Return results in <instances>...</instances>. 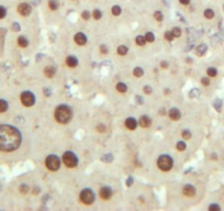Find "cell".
I'll return each mask as SVG.
<instances>
[{
    "instance_id": "21",
    "label": "cell",
    "mask_w": 224,
    "mask_h": 211,
    "mask_svg": "<svg viewBox=\"0 0 224 211\" xmlns=\"http://www.w3.org/2000/svg\"><path fill=\"white\" fill-rule=\"evenodd\" d=\"M207 73H208L209 77H215L216 75H217V70H216V68H214V67H209V68L207 69Z\"/></svg>"
},
{
    "instance_id": "29",
    "label": "cell",
    "mask_w": 224,
    "mask_h": 211,
    "mask_svg": "<svg viewBox=\"0 0 224 211\" xmlns=\"http://www.w3.org/2000/svg\"><path fill=\"white\" fill-rule=\"evenodd\" d=\"M199 95H200V90L197 88H193L189 94V96L191 98H197V97H199Z\"/></svg>"
},
{
    "instance_id": "48",
    "label": "cell",
    "mask_w": 224,
    "mask_h": 211,
    "mask_svg": "<svg viewBox=\"0 0 224 211\" xmlns=\"http://www.w3.org/2000/svg\"><path fill=\"white\" fill-rule=\"evenodd\" d=\"M132 183H133V181H132V178H129L128 181H126V185H128V186H131Z\"/></svg>"
},
{
    "instance_id": "31",
    "label": "cell",
    "mask_w": 224,
    "mask_h": 211,
    "mask_svg": "<svg viewBox=\"0 0 224 211\" xmlns=\"http://www.w3.org/2000/svg\"><path fill=\"white\" fill-rule=\"evenodd\" d=\"M143 69L141 68V67H136L134 70H133V74H134V76L135 77H141L142 75H143Z\"/></svg>"
},
{
    "instance_id": "35",
    "label": "cell",
    "mask_w": 224,
    "mask_h": 211,
    "mask_svg": "<svg viewBox=\"0 0 224 211\" xmlns=\"http://www.w3.org/2000/svg\"><path fill=\"white\" fill-rule=\"evenodd\" d=\"M6 15H7V10H6V8L0 6V19H4V17H6Z\"/></svg>"
},
{
    "instance_id": "14",
    "label": "cell",
    "mask_w": 224,
    "mask_h": 211,
    "mask_svg": "<svg viewBox=\"0 0 224 211\" xmlns=\"http://www.w3.org/2000/svg\"><path fill=\"white\" fill-rule=\"evenodd\" d=\"M125 125H126V128H128L129 130H135L136 127H137V122H136L133 118H129V119H126V121H125Z\"/></svg>"
},
{
    "instance_id": "45",
    "label": "cell",
    "mask_w": 224,
    "mask_h": 211,
    "mask_svg": "<svg viewBox=\"0 0 224 211\" xmlns=\"http://www.w3.org/2000/svg\"><path fill=\"white\" fill-rule=\"evenodd\" d=\"M179 2H180V4H185V6H186V4H189V2H190V0H179Z\"/></svg>"
},
{
    "instance_id": "33",
    "label": "cell",
    "mask_w": 224,
    "mask_h": 211,
    "mask_svg": "<svg viewBox=\"0 0 224 211\" xmlns=\"http://www.w3.org/2000/svg\"><path fill=\"white\" fill-rule=\"evenodd\" d=\"M171 32H173V34L175 35V38H179V36L181 35V30H180L179 28H174Z\"/></svg>"
},
{
    "instance_id": "26",
    "label": "cell",
    "mask_w": 224,
    "mask_h": 211,
    "mask_svg": "<svg viewBox=\"0 0 224 211\" xmlns=\"http://www.w3.org/2000/svg\"><path fill=\"white\" fill-rule=\"evenodd\" d=\"M7 109H8V104H7V101L0 100V112L7 111Z\"/></svg>"
},
{
    "instance_id": "28",
    "label": "cell",
    "mask_w": 224,
    "mask_h": 211,
    "mask_svg": "<svg viewBox=\"0 0 224 211\" xmlns=\"http://www.w3.org/2000/svg\"><path fill=\"white\" fill-rule=\"evenodd\" d=\"M19 190H20V192H21V194H23V195H25V194H27V192H29L30 188H29V186H27V185L23 184V185H21V186H20Z\"/></svg>"
},
{
    "instance_id": "19",
    "label": "cell",
    "mask_w": 224,
    "mask_h": 211,
    "mask_svg": "<svg viewBox=\"0 0 224 211\" xmlns=\"http://www.w3.org/2000/svg\"><path fill=\"white\" fill-rule=\"evenodd\" d=\"M136 44L139 46H144L145 45V43H146V38L145 36H142V35H139L137 38H136Z\"/></svg>"
},
{
    "instance_id": "13",
    "label": "cell",
    "mask_w": 224,
    "mask_h": 211,
    "mask_svg": "<svg viewBox=\"0 0 224 211\" xmlns=\"http://www.w3.org/2000/svg\"><path fill=\"white\" fill-rule=\"evenodd\" d=\"M139 123L142 128H148L151 125V119L146 115H142L139 120Z\"/></svg>"
},
{
    "instance_id": "30",
    "label": "cell",
    "mask_w": 224,
    "mask_h": 211,
    "mask_svg": "<svg viewBox=\"0 0 224 211\" xmlns=\"http://www.w3.org/2000/svg\"><path fill=\"white\" fill-rule=\"evenodd\" d=\"M145 38H146V42H154L155 36L152 32H147L146 34H145Z\"/></svg>"
},
{
    "instance_id": "1",
    "label": "cell",
    "mask_w": 224,
    "mask_h": 211,
    "mask_svg": "<svg viewBox=\"0 0 224 211\" xmlns=\"http://www.w3.org/2000/svg\"><path fill=\"white\" fill-rule=\"evenodd\" d=\"M21 143V134L16 128L2 124L0 125V151L12 152Z\"/></svg>"
},
{
    "instance_id": "22",
    "label": "cell",
    "mask_w": 224,
    "mask_h": 211,
    "mask_svg": "<svg viewBox=\"0 0 224 211\" xmlns=\"http://www.w3.org/2000/svg\"><path fill=\"white\" fill-rule=\"evenodd\" d=\"M207 52V45L205 44H201L197 47V53L198 55H202V54H204Z\"/></svg>"
},
{
    "instance_id": "7",
    "label": "cell",
    "mask_w": 224,
    "mask_h": 211,
    "mask_svg": "<svg viewBox=\"0 0 224 211\" xmlns=\"http://www.w3.org/2000/svg\"><path fill=\"white\" fill-rule=\"evenodd\" d=\"M35 98L34 95L30 91H25L21 95V102L23 104V106L25 107H32L34 104Z\"/></svg>"
},
{
    "instance_id": "10",
    "label": "cell",
    "mask_w": 224,
    "mask_h": 211,
    "mask_svg": "<svg viewBox=\"0 0 224 211\" xmlns=\"http://www.w3.org/2000/svg\"><path fill=\"white\" fill-rule=\"evenodd\" d=\"M182 192H184L185 196L192 197V196H194V194H196V189L193 188L191 185H186L185 187L182 188Z\"/></svg>"
},
{
    "instance_id": "46",
    "label": "cell",
    "mask_w": 224,
    "mask_h": 211,
    "mask_svg": "<svg viewBox=\"0 0 224 211\" xmlns=\"http://www.w3.org/2000/svg\"><path fill=\"white\" fill-rule=\"evenodd\" d=\"M13 30L19 31V24H18V23H14V24H13Z\"/></svg>"
},
{
    "instance_id": "8",
    "label": "cell",
    "mask_w": 224,
    "mask_h": 211,
    "mask_svg": "<svg viewBox=\"0 0 224 211\" xmlns=\"http://www.w3.org/2000/svg\"><path fill=\"white\" fill-rule=\"evenodd\" d=\"M31 6L29 4H25V2H23V4H20L19 6H18V11H19V13L21 15H23V17H27V15H29L30 13H31Z\"/></svg>"
},
{
    "instance_id": "18",
    "label": "cell",
    "mask_w": 224,
    "mask_h": 211,
    "mask_svg": "<svg viewBox=\"0 0 224 211\" xmlns=\"http://www.w3.org/2000/svg\"><path fill=\"white\" fill-rule=\"evenodd\" d=\"M18 44H19L21 47H27L29 42H27V40L24 38V36H19V38H18Z\"/></svg>"
},
{
    "instance_id": "16",
    "label": "cell",
    "mask_w": 224,
    "mask_h": 211,
    "mask_svg": "<svg viewBox=\"0 0 224 211\" xmlns=\"http://www.w3.org/2000/svg\"><path fill=\"white\" fill-rule=\"evenodd\" d=\"M44 75H45L47 78H52V77H54L55 68L54 67H52V66H47V67H45V69H44Z\"/></svg>"
},
{
    "instance_id": "39",
    "label": "cell",
    "mask_w": 224,
    "mask_h": 211,
    "mask_svg": "<svg viewBox=\"0 0 224 211\" xmlns=\"http://www.w3.org/2000/svg\"><path fill=\"white\" fill-rule=\"evenodd\" d=\"M201 84L203 86H209L210 85V79L208 77H203V78H201Z\"/></svg>"
},
{
    "instance_id": "36",
    "label": "cell",
    "mask_w": 224,
    "mask_h": 211,
    "mask_svg": "<svg viewBox=\"0 0 224 211\" xmlns=\"http://www.w3.org/2000/svg\"><path fill=\"white\" fill-rule=\"evenodd\" d=\"M182 138H184V140H190L191 133H190L189 131H184L182 132Z\"/></svg>"
},
{
    "instance_id": "34",
    "label": "cell",
    "mask_w": 224,
    "mask_h": 211,
    "mask_svg": "<svg viewBox=\"0 0 224 211\" xmlns=\"http://www.w3.org/2000/svg\"><path fill=\"white\" fill-rule=\"evenodd\" d=\"M177 150L182 152V151L186 150V144L184 142H178L177 143Z\"/></svg>"
},
{
    "instance_id": "37",
    "label": "cell",
    "mask_w": 224,
    "mask_h": 211,
    "mask_svg": "<svg viewBox=\"0 0 224 211\" xmlns=\"http://www.w3.org/2000/svg\"><path fill=\"white\" fill-rule=\"evenodd\" d=\"M96 130L98 131L99 133H103V132H105V127L102 125V124H98L96 128Z\"/></svg>"
},
{
    "instance_id": "4",
    "label": "cell",
    "mask_w": 224,
    "mask_h": 211,
    "mask_svg": "<svg viewBox=\"0 0 224 211\" xmlns=\"http://www.w3.org/2000/svg\"><path fill=\"white\" fill-rule=\"evenodd\" d=\"M63 162H64V164H65L67 167H69V168H74V167H76L78 164V161H77V157L74 155L72 152H66L64 153L63 155Z\"/></svg>"
},
{
    "instance_id": "32",
    "label": "cell",
    "mask_w": 224,
    "mask_h": 211,
    "mask_svg": "<svg viewBox=\"0 0 224 211\" xmlns=\"http://www.w3.org/2000/svg\"><path fill=\"white\" fill-rule=\"evenodd\" d=\"M165 38H166L167 41H173L175 38V35L173 34L171 31H167V32H165Z\"/></svg>"
},
{
    "instance_id": "27",
    "label": "cell",
    "mask_w": 224,
    "mask_h": 211,
    "mask_svg": "<svg viewBox=\"0 0 224 211\" xmlns=\"http://www.w3.org/2000/svg\"><path fill=\"white\" fill-rule=\"evenodd\" d=\"M121 8L119 7V6H113L112 7V9H111V12L113 13L114 15H121Z\"/></svg>"
},
{
    "instance_id": "5",
    "label": "cell",
    "mask_w": 224,
    "mask_h": 211,
    "mask_svg": "<svg viewBox=\"0 0 224 211\" xmlns=\"http://www.w3.org/2000/svg\"><path fill=\"white\" fill-rule=\"evenodd\" d=\"M157 165L164 172H167L169 170L171 167H173V160L167 156V155H163L158 158V162H157Z\"/></svg>"
},
{
    "instance_id": "47",
    "label": "cell",
    "mask_w": 224,
    "mask_h": 211,
    "mask_svg": "<svg viewBox=\"0 0 224 211\" xmlns=\"http://www.w3.org/2000/svg\"><path fill=\"white\" fill-rule=\"evenodd\" d=\"M211 160H213V161H216V160H217L216 154H212V155H211Z\"/></svg>"
},
{
    "instance_id": "23",
    "label": "cell",
    "mask_w": 224,
    "mask_h": 211,
    "mask_svg": "<svg viewBox=\"0 0 224 211\" xmlns=\"http://www.w3.org/2000/svg\"><path fill=\"white\" fill-rule=\"evenodd\" d=\"M92 17L95 20H99L101 19V17H102V12L99 10V9H95L92 12Z\"/></svg>"
},
{
    "instance_id": "2",
    "label": "cell",
    "mask_w": 224,
    "mask_h": 211,
    "mask_svg": "<svg viewBox=\"0 0 224 211\" xmlns=\"http://www.w3.org/2000/svg\"><path fill=\"white\" fill-rule=\"evenodd\" d=\"M70 118H72V112H70L69 108L67 106H58L55 110V119L58 123L66 124L69 122Z\"/></svg>"
},
{
    "instance_id": "20",
    "label": "cell",
    "mask_w": 224,
    "mask_h": 211,
    "mask_svg": "<svg viewBox=\"0 0 224 211\" xmlns=\"http://www.w3.org/2000/svg\"><path fill=\"white\" fill-rule=\"evenodd\" d=\"M116 90H118L119 92H122V94L126 92V90H128V88H126V85L123 84V83H119V84L116 85Z\"/></svg>"
},
{
    "instance_id": "17",
    "label": "cell",
    "mask_w": 224,
    "mask_h": 211,
    "mask_svg": "<svg viewBox=\"0 0 224 211\" xmlns=\"http://www.w3.org/2000/svg\"><path fill=\"white\" fill-rule=\"evenodd\" d=\"M48 7H50L51 10L55 11V10H57L58 7H59V2H58L57 0H50V1H48Z\"/></svg>"
},
{
    "instance_id": "15",
    "label": "cell",
    "mask_w": 224,
    "mask_h": 211,
    "mask_svg": "<svg viewBox=\"0 0 224 211\" xmlns=\"http://www.w3.org/2000/svg\"><path fill=\"white\" fill-rule=\"evenodd\" d=\"M66 64L67 66H69V67H76L78 65V61L76 57H74V56H68V57L66 58Z\"/></svg>"
},
{
    "instance_id": "3",
    "label": "cell",
    "mask_w": 224,
    "mask_h": 211,
    "mask_svg": "<svg viewBox=\"0 0 224 211\" xmlns=\"http://www.w3.org/2000/svg\"><path fill=\"white\" fill-rule=\"evenodd\" d=\"M45 165H46V167L50 169V170L56 172V170L61 167V161H59V158H58L57 156L51 155V156H48V157L46 158Z\"/></svg>"
},
{
    "instance_id": "24",
    "label": "cell",
    "mask_w": 224,
    "mask_h": 211,
    "mask_svg": "<svg viewBox=\"0 0 224 211\" xmlns=\"http://www.w3.org/2000/svg\"><path fill=\"white\" fill-rule=\"evenodd\" d=\"M213 17H214V11H213L212 9H207L204 11V18H207V19H212Z\"/></svg>"
},
{
    "instance_id": "42",
    "label": "cell",
    "mask_w": 224,
    "mask_h": 211,
    "mask_svg": "<svg viewBox=\"0 0 224 211\" xmlns=\"http://www.w3.org/2000/svg\"><path fill=\"white\" fill-rule=\"evenodd\" d=\"M144 92H145L146 95H150V94H152L151 86H145V87H144Z\"/></svg>"
},
{
    "instance_id": "38",
    "label": "cell",
    "mask_w": 224,
    "mask_h": 211,
    "mask_svg": "<svg viewBox=\"0 0 224 211\" xmlns=\"http://www.w3.org/2000/svg\"><path fill=\"white\" fill-rule=\"evenodd\" d=\"M154 17H155V19L157 20V21H162V20H163V15H162V12H160V11H156V12H155Z\"/></svg>"
},
{
    "instance_id": "44",
    "label": "cell",
    "mask_w": 224,
    "mask_h": 211,
    "mask_svg": "<svg viewBox=\"0 0 224 211\" xmlns=\"http://www.w3.org/2000/svg\"><path fill=\"white\" fill-rule=\"evenodd\" d=\"M160 66H162L163 68H167V67H168V63H167L166 61H163L162 63H160Z\"/></svg>"
},
{
    "instance_id": "9",
    "label": "cell",
    "mask_w": 224,
    "mask_h": 211,
    "mask_svg": "<svg viewBox=\"0 0 224 211\" xmlns=\"http://www.w3.org/2000/svg\"><path fill=\"white\" fill-rule=\"evenodd\" d=\"M99 194H100V197L103 200H108L110 199L112 196V190L109 188V187H102V188L100 189Z\"/></svg>"
},
{
    "instance_id": "11",
    "label": "cell",
    "mask_w": 224,
    "mask_h": 211,
    "mask_svg": "<svg viewBox=\"0 0 224 211\" xmlns=\"http://www.w3.org/2000/svg\"><path fill=\"white\" fill-rule=\"evenodd\" d=\"M75 42L77 43L78 45H85L86 42H87V38L84 33H77L75 35Z\"/></svg>"
},
{
    "instance_id": "25",
    "label": "cell",
    "mask_w": 224,
    "mask_h": 211,
    "mask_svg": "<svg viewBox=\"0 0 224 211\" xmlns=\"http://www.w3.org/2000/svg\"><path fill=\"white\" fill-rule=\"evenodd\" d=\"M128 53V47L124 45H121L118 47V54L119 55H125V54Z\"/></svg>"
},
{
    "instance_id": "40",
    "label": "cell",
    "mask_w": 224,
    "mask_h": 211,
    "mask_svg": "<svg viewBox=\"0 0 224 211\" xmlns=\"http://www.w3.org/2000/svg\"><path fill=\"white\" fill-rule=\"evenodd\" d=\"M81 18L84 20H89V18H90V13H89L88 11H84L82 13H81Z\"/></svg>"
},
{
    "instance_id": "6",
    "label": "cell",
    "mask_w": 224,
    "mask_h": 211,
    "mask_svg": "<svg viewBox=\"0 0 224 211\" xmlns=\"http://www.w3.org/2000/svg\"><path fill=\"white\" fill-rule=\"evenodd\" d=\"M80 201L85 204H91L95 201V195L90 189H85L80 192Z\"/></svg>"
},
{
    "instance_id": "43",
    "label": "cell",
    "mask_w": 224,
    "mask_h": 211,
    "mask_svg": "<svg viewBox=\"0 0 224 211\" xmlns=\"http://www.w3.org/2000/svg\"><path fill=\"white\" fill-rule=\"evenodd\" d=\"M100 51H101V53L102 54H107L108 53V47L105 45H101L100 46Z\"/></svg>"
},
{
    "instance_id": "41",
    "label": "cell",
    "mask_w": 224,
    "mask_h": 211,
    "mask_svg": "<svg viewBox=\"0 0 224 211\" xmlns=\"http://www.w3.org/2000/svg\"><path fill=\"white\" fill-rule=\"evenodd\" d=\"M221 208L217 206V204H211V206H209V210L210 211H212V210H216V211H219L220 210Z\"/></svg>"
},
{
    "instance_id": "12",
    "label": "cell",
    "mask_w": 224,
    "mask_h": 211,
    "mask_svg": "<svg viewBox=\"0 0 224 211\" xmlns=\"http://www.w3.org/2000/svg\"><path fill=\"white\" fill-rule=\"evenodd\" d=\"M168 115H169L170 119L175 120V121L179 120V119H180V117H181V115H180L179 110H178V109H176V108H173V109H170L169 113H168Z\"/></svg>"
},
{
    "instance_id": "49",
    "label": "cell",
    "mask_w": 224,
    "mask_h": 211,
    "mask_svg": "<svg viewBox=\"0 0 224 211\" xmlns=\"http://www.w3.org/2000/svg\"><path fill=\"white\" fill-rule=\"evenodd\" d=\"M223 10H224V4H223Z\"/></svg>"
}]
</instances>
